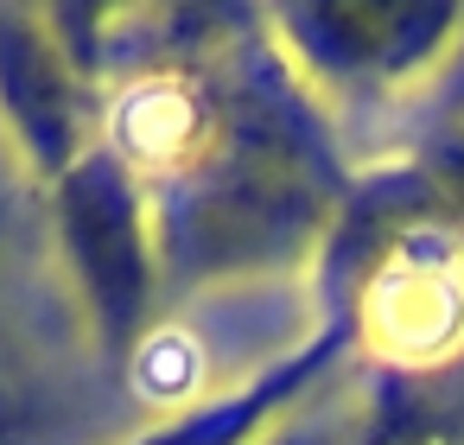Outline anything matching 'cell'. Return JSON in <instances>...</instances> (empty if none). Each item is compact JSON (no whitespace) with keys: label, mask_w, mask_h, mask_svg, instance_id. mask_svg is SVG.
I'll return each instance as SVG.
<instances>
[]
</instances>
